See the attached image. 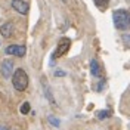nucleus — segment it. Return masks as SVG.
I'll use <instances>...</instances> for the list:
<instances>
[{"label": "nucleus", "mask_w": 130, "mask_h": 130, "mask_svg": "<svg viewBox=\"0 0 130 130\" xmlns=\"http://www.w3.org/2000/svg\"><path fill=\"white\" fill-rule=\"evenodd\" d=\"M112 22L117 30L127 31L130 27V15L126 9H118L112 12Z\"/></svg>", "instance_id": "f257e3e1"}, {"label": "nucleus", "mask_w": 130, "mask_h": 130, "mask_svg": "<svg viewBox=\"0 0 130 130\" xmlns=\"http://www.w3.org/2000/svg\"><path fill=\"white\" fill-rule=\"evenodd\" d=\"M10 77H12V84H13L15 90H18V92H24V90L28 87V83H30V80H28V74L25 73L22 68L15 70Z\"/></svg>", "instance_id": "f03ea898"}, {"label": "nucleus", "mask_w": 130, "mask_h": 130, "mask_svg": "<svg viewBox=\"0 0 130 130\" xmlns=\"http://www.w3.org/2000/svg\"><path fill=\"white\" fill-rule=\"evenodd\" d=\"M70 47H71V40H70V39H67V37L61 39V40H59V44H58V47H56V50L53 52V56H52V59L55 61L56 58L64 56L65 53L68 52V49H70Z\"/></svg>", "instance_id": "7ed1b4c3"}, {"label": "nucleus", "mask_w": 130, "mask_h": 130, "mask_svg": "<svg viewBox=\"0 0 130 130\" xmlns=\"http://www.w3.org/2000/svg\"><path fill=\"white\" fill-rule=\"evenodd\" d=\"M27 52V49L24 46H18V44H10L8 47L5 49V53L6 55H12V56H16V58H22Z\"/></svg>", "instance_id": "20e7f679"}, {"label": "nucleus", "mask_w": 130, "mask_h": 130, "mask_svg": "<svg viewBox=\"0 0 130 130\" xmlns=\"http://www.w3.org/2000/svg\"><path fill=\"white\" fill-rule=\"evenodd\" d=\"M12 71H13V61L12 59H5L2 62V67H0V73L5 78H9L12 75Z\"/></svg>", "instance_id": "39448f33"}, {"label": "nucleus", "mask_w": 130, "mask_h": 130, "mask_svg": "<svg viewBox=\"0 0 130 130\" xmlns=\"http://www.w3.org/2000/svg\"><path fill=\"white\" fill-rule=\"evenodd\" d=\"M12 8L15 9L18 13L27 15L28 13V9H30V5L27 2H24V0H12Z\"/></svg>", "instance_id": "423d86ee"}, {"label": "nucleus", "mask_w": 130, "mask_h": 130, "mask_svg": "<svg viewBox=\"0 0 130 130\" xmlns=\"http://www.w3.org/2000/svg\"><path fill=\"white\" fill-rule=\"evenodd\" d=\"M13 30H15V25L12 24V22H6V24H3L0 27V34H2L5 39H9V37H12Z\"/></svg>", "instance_id": "0eeeda50"}, {"label": "nucleus", "mask_w": 130, "mask_h": 130, "mask_svg": "<svg viewBox=\"0 0 130 130\" xmlns=\"http://www.w3.org/2000/svg\"><path fill=\"white\" fill-rule=\"evenodd\" d=\"M90 73L93 77H102V70H101V65L96 59L90 61Z\"/></svg>", "instance_id": "6e6552de"}, {"label": "nucleus", "mask_w": 130, "mask_h": 130, "mask_svg": "<svg viewBox=\"0 0 130 130\" xmlns=\"http://www.w3.org/2000/svg\"><path fill=\"white\" fill-rule=\"evenodd\" d=\"M44 93H46V98L49 99V102L52 104V106H56V102H55V99H53L52 93H50V89H49V87H46V84H44Z\"/></svg>", "instance_id": "1a4fd4ad"}, {"label": "nucleus", "mask_w": 130, "mask_h": 130, "mask_svg": "<svg viewBox=\"0 0 130 130\" xmlns=\"http://www.w3.org/2000/svg\"><path fill=\"white\" fill-rule=\"evenodd\" d=\"M93 3H95L99 9H105L106 6H108V3H109V0H93Z\"/></svg>", "instance_id": "9d476101"}, {"label": "nucleus", "mask_w": 130, "mask_h": 130, "mask_svg": "<svg viewBox=\"0 0 130 130\" xmlns=\"http://www.w3.org/2000/svg\"><path fill=\"white\" fill-rule=\"evenodd\" d=\"M96 117L99 120H105L108 117H111V111H99V112H96Z\"/></svg>", "instance_id": "9b49d317"}, {"label": "nucleus", "mask_w": 130, "mask_h": 130, "mask_svg": "<svg viewBox=\"0 0 130 130\" xmlns=\"http://www.w3.org/2000/svg\"><path fill=\"white\" fill-rule=\"evenodd\" d=\"M19 111H21V114H28L30 112V104L28 102H24L21 105V108H19Z\"/></svg>", "instance_id": "f8f14e48"}, {"label": "nucleus", "mask_w": 130, "mask_h": 130, "mask_svg": "<svg viewBox=\"0 0 130 130\" xmlns=\"http://www.w3.org/2000/svg\"><path fill=\"white\" fill-rule=\"evenodd\" d=\"M47 120H49L50 123H52L53 126H56V127H59V121H58V120H55V117H52V115H50V117H47Z\"/></svg>", "instance_id": "ddd939ff"}, {"label": "nucleus", "mask_w": 130, "mask_h": 130, "mask_svg": "<svg viewBox=\"0 0 130 130\" xmlns=\"http://www.w3.org/2000/svg\"><path fill=\"white\" fill-rule=\"evenodd\" d=\"M55 75H56V77H59V75H61V77H64L65 73H64V71H59V70H58V71H55Z\"/></svg>", "instance_id": "4468645a"}, {"label": "nucleus", "mask_w": 130, "mask_h": 130, "mask_svg": "<svg viewBox=\"0 0 130 130\" xmlns=\"http://www.w3.org/2000/svg\"><path fill=\"white\" fill-rule=\"evenodd\" d=\"M0 130H9V129L6 127V126H0Z\"/></svg>", "instance_id": "2eb2a0df"}, {"label": "nucleus", "mask_w": 130, "mask_h": 130, "mask_svg": "<svg viewBox=\"0 0 130 130\" xmlns=\"http://www.w3.org/2000/svg\"><path fill=\"white\" fill-rule=\"evenodd\" d=\"M62 2H64V3H68V2H70V0H62Z\"/></svg>", "instance_id": "dca6fc26"}]
</instances>
